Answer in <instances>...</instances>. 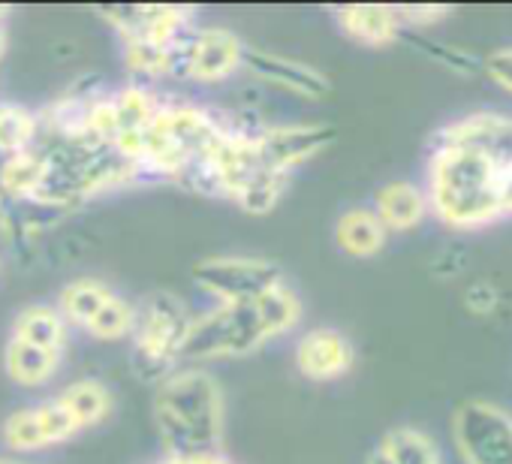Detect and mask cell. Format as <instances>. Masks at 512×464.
Returning a JSON list of instances; mask_svg holds the SVG:
<instances>
[{
    "instance_id": "1f68e13d",
    "label": "cell",
    "mask_w": 512,
    "mask_h": 464,
    "mask_svg": "<svg viewBox=\"0 0 512 464\" xmlns=\"http://www.w3.org/2000/svg\"><path fill=\"white\" fill-rule=\"evenodd\" d=\"M157 464H169V458H163V461H157Z\"/></svg>"
},
{
    "instance_id": "44dd1931",
    "label": "cell",
    "mask_w": 512,
    "mask_h": 464,
    "mask_svg": "<svg viewBox=\"0 0 512 464\" xmlns=\"http://www.w3.org/2000/svg\"><path fill=\"white\" fill-rule=\"evenodd\" d=\"M380 446L392 458V464H440L434 443L416 428H395L383 437Z\"/></svg>"
},
{
    "instance_id": "d4e9b609",
    "label": "cell",
    "mask_w": 512,
    "mask_h": 464,
    "mask_svg": "<svg viewBox=\"0 0 512 464\" xmlns=\"http://www.w3.org/2000/svg\"><path fill=\"white\" fill-rule=\"evenodd\" d=\"M464 302H467V308L476 311V314H491V311L497 308L500 296H497V290H494L491 284L479 281V284H470V287H467Z\"/></svg>"
},
{
    "instance_id": "4dcf8cb0",
    "label": "cell",
    "mask_w": 512,
    "mask_h": 464,
    "mask_svg": "<svg viewBox=\"0 0 512 464\" xmlns=\"http://www.w3.org/2000/svg\"><path fill=\"white\" fill-rule=\"evenodd\" d=\"M7 19V10H0V22H4Z\"/></svg>"
},
{
    "instance_id": "ac0fdd59",
    "label": "cell",
    "mask_w": 512,
    "mask_h": 464,
    "mask_svg": "<svg viewBox=\"0 0 512 464\" xmlns=\"http://www.w3.org/2000/svg\"><path fill=\"white\" fill-rule=\"evenodd\" d=\"M4 365H7V374L19 386H43L58 374L61 353H52V350L25 344L19 338H10V344L4 350Z\"/></svg>"
},
{
    "instance_id": "4316f807",
    "label": "cell",
    "mask_w": 512,
    "mask_h": 464,
    "mask_svg": "<svg viewBox=\"0 0 512 464\" xmlns=\"http://www.w3.org/2000/svg\"><path fill=\"white\" fill-rule=\"evenodd\" d=\"M169 464H232L220 452H205V455H184V458H169Z\"/></svg>"
},
{
    "instance_id": "7402d4cb",
    "label": "cell",
    "mask_w": 512,
    "mask_h": 464,
    "mask_svg": "<svg viewBox=\"0 0 512 464\" xmlns=\"http://www.w3.org/2000/svg\"><path fill=\"white\" fill-rule=\"evenodd\" d=\"M4 443L13 452H40V449L49 446V440L43 434V425H40V416H37V404L19 407L16 413L7 416V422H4Z\"/></svg>"
},
{
    "instance_id": "5bb4252c",
    "label": "cell",
    "mask_w": 512,
    "mask_h": 464,
    "mask_svg": "<svg viewBox=\"0 0 512 464\" xmlns=\"http://www.w3.org/2000/svg\"><path fill=\"white\" fill-rule=\"evenodd\" d=\"M386 236H389L386 226L380 223V217L371 208H350L338 217V226H335L338 248L359 260L380 254L386 245Z\"/></svg>"
},
{
    "instance_id": "d6986e66",
    "label": "cell",
    "mask_w": 512,
    "mask_h": 464,
    "mask_svg": "<svg viewBox=\"0 0 512 464\" xmlns=\"http://www.w3.org/2000/svg\"><path fill=\"white\" fill-rule=\"evenodd\" d=\"M58 398L73 413V419L79 422V428H88V425L103 422L109 416V410H112V395H109L106 383L91 380V377L64 386L58 392Z\"/></svg>"
},
{
    "instance_id": "ffe728a7",
    "label": "cell",
    "mask_w": 512,
    "mask_h": 464,
    "mask_svg": "<svg viewBox=\"0 0 512 464\" xmlns=\"http://www.w3.org/2000/svg\"><path fill=\"white\" fill-rule=\"evenodd\" d=\"M256 311H260L272 338L290 332L302 320V302H299L296 290L287 287V281H281L278 287L266 290L260 299H256Z\"/></svg>"
},
{
    "instance_id": "5b68a950",
    "label": "cell",
    "mask_w": 512,
    "mask_h": 464,
    "mask_svg": "<svg viewBox=\"0 0 512 464\" xmlns=\"http://www.w3.org/2000/svg\"><path fill=\"white\" fill-rule=\"evenodd\" d=\"M281 281V266L260 257H208L193 266V284L217 302H253Z\"/></svg>"
},
{
    "instance_id": "9a60e30c",
    "label": "cell",
    "mask_w": 512,
    "mask_h": 464,
    "mask_svg": "<svg viewBox=\"0 0 512 464\" xmlns=\"http://www.w3.org/2000/svg\"><path fill=\"white\" fill-rule=\"evenodd\" d=\"M338 25L362 46H386L404 31L392 7H347L338 13Z\"/></svg>"
},
{
    "instance_id": "484cf974",
    "label": "cell",
    "mask_w": 512,
    "mask_h": 464,
    "mask_svg": "<svg viewBox=\"0 0 512 464\" xmlns=\"http://www.w3.org/2000/svg\"><path fill=\"white\" fill-rule=\"evenodd\" d=\"M485 70H488V76H491L500 88L512 91V49L494 52V55L485 61Z\"/></svg>"
},
{
    "instance_id": "2e32d148",
    "label": "cell",
    "mask_w": 512,
    "mask_h": 464,
    "mask_svg": "<svg viewBox=\"0 0 512 464\" xmlns=\"http://www.w3.org/2000/svg\"><path fill=\"white\" fill-rule=\"evenodd\" d=\"M67 332H70V326L55 305H28L13 320V338L43 347V350H52V353L64 350Z\"/></svg>"
},
{
    "instance_id": "9c48e42d",
    "label": "cell",
    "mask_w": 512,
    "mask_h": 464,
    "mask_svg": "<svg viewBox=\"0 0 512 464\" xmlns=\"http://www.w3.org/2000/svg\"><path fill=\"white\" fill-rule=\"evenodd\" d=\"M332 142L335 130L329 124H281L256 133V145H260L266 163L284 175H290L299 163L311 160Z\"/></svg>"
},
{
    "instance_id": "52a82bcc",
    "label": "cell",
    "mask_w": 512,
    "mask_h": 464,
    "mask_svg": "<svg viewBox=\"0 0 512 464\" xmlns=\"http://www.w3.org/2000/svg\"><path fill=\"white\" fill-rule=\"evenodd\" d=\"M244 70V43L226 28H193L181 49V79L223 82Z\"/></svg>"
},
{
    "instance_id": "3957f363",
    "label": "cell",
    "mask_w": 512,
    "mask_h": 464,
    "mask_svg": "<svg viewBox=\"0 0 512 464\" xmlns=\"http://www.w3.org/2000/svg\"><path fill=\"white\" fill-rule=\"evenodd\" d=\"M193 317L181 299L169 293H154L136 308L133 326V368L148 383H163L178 371L181 347Z\"/></svg>"
},
{
    "instance_id": "277c9868",
    "label": "cell",
    "mask_w": 512,
    "mask_h": 464,
    "mask_svg": "<svg viewBox=\"0 0 512 464\" xmlns=\"http://www.w3.org/2000/svg\"><path fill=\"white\" fill-rule=\"evenodd\" d=\"M272 341L260 311L253 302H217L211 311L193 317L181 362H208V359H229L247 356Z\"/></svg>"
},
{
    "instance_id": "7c38bea8",
    "label": "cell",
    "mask_w": 512,
    "mask_h": 464,
    "mask_svg": "<svg viewBox=\"0 0 512 464\" xmlns=\"http://www.w3.org/2000/svg\"><path fill=\"white\" fill-rule=\"evenodd\" d=\"M244 70L253 73L256 79L281 85L287 91H296L302 97H323L329 91V79L323 73H317L314 67L284 58V55H272V52H260L244 46Z\"/></svg>"
},
{
    "instance_id": "e0dca14e",
    "label": "cell",
    "mask_w": 512,
    "mask_h": 464,
    "mask_svg": "<svg viewBox=\"0 0 512 464\" xmlns=\"http://www.w3.org/2000/svg\"><path fill=\"white\" fill-rule=\"evenodd\" d=\"M118 293L112 287H106L103 281H94V278H79V281H70L61 296H58V311L61 317L67 320V326H79V329H88L91 320L115 299Z\"/></svg>"
},
{
    "instance_id": "f1b7e54d",
    "label": "cell",
    "mask_w": 512,
    "mask_h": 464,
    "mask_svg": "<svg viewBox=\"0 0 512 464\" xmlns=\"http://www.w3.org/2000/svg\"><path fill=\"white\" fill-rule=\"evenodd\" d=\"M0 464H22V461H16V458H0Z\"/></svg>"
},
{
    "instance_id": "30bf717a",
    "label": "cell",
    "mask_w": 512,
    "mask_h": 464,
    "mask_svg": "<svg viewBox=\"0 0 512 464\" xmlns=\"http://www.w3.org/2000/svg\"><path fill=\"white\" fill-rule=\"evenodd\" d=\"M437 136L476 148L503 172L506 181H512V118L497 115V112H476L449 124Z\"/></svg>"
},
{
    "instance_id": "7a4b0ae2",
    "label": "cell",
    "mask_w": 512,
    "mask_h": 464,
    "mask_svg": "<svg viewBox=\"0 0 512 464\" xmlns=\"http://www.w3.org/2000/svg\"><path fill=\"white\" fill-rule=\"evenodd\" d=\"M154 425L166 458L205 455L220 449L223 392L202 368H178L154 392Z\"/></svg>"
},
{
    "instance_id": "4fadbf2b",
    "label": "cell",
    "mask_w": 512,
    "mask_h": 464,
    "mask_svg": "<svg viewBox=\"0 0 512 464\" xmlns=\"http://www.w3.org/2000/svg\"><path fill=\"white\" fill-rule=\"evenodd\" d=\"M371 211L380 217L386 232H407L425 220L428 199H425V190L410 181H389L386 187L377 190Z\"/></svg>"
},
{
    "instance_id": "8fae6325",
    "label": "cell",
    "mask_w": 512,
    "mask_h": 464,
    "mask_svg": "<svg viewBox=\"0 0 512 464\" xmlns=\"http://www.w3.org/2000/svg\"><path fill=\"white\" fill-rule=\"evenodd\" d=\"M353 344L344 332L338 329H311L299 338L296 344V368L308 380H335L353 368Z\"/></svg>"
},
{
    "instance_id": "603a6c76",
    "label": "cell",
    "mask_w": 512,
    "mask_h": 464,
    "mask_svg": "<svg viewBox=\"0 0 512 464\" xmlns=\"http://www.w3.org/2000/svg\"><path fill=\"white\" fill-rule=\"evenodd\" d=\"M133 326H136V308L115 296L94 320L85 332H91L94 338H103V341H121L127 335H133Z\"/></svg>"
},
{
    "instance_id": "6da1fadb",
    "label": "cell",
    "mask_w": 512,
    "mask_h": 464,
    "mask_svg": "<svg viewBox=\"0 0 512 464\" xmlns=\"http://www.w3.org/2000/svg\"><path fill=\"white\" fill-rule=\"evenodd\" d=\"M506 187L509 181L485 154L443 136L434 139L425 199L440 223L458 229L491 223L506 211Z\"/></svg>"
},
{
    "instance_id": "cb8c5ba5",
    "label": "cell",
    "mask_w": 512,
    "mask_h": 464,
    "mask_svg": "<svg viewBox=\"0 0 512 464\" xmlns=\"http://www.w3.org/2000/svg\"><path fill=\"white\" fill-rule=\"evenodd\" d=\"M37 416H40V425H43V434H46L49 446L64 443V440H70L73 434H79V431H82V428H79V422H76V419H73V413L61 404V398H58V395H55V398L40 401V404H37Z\"/></svg>"
},
{
    "instance_id": "ba28073f",
    "label": "cell",
    "mask_w": 512,
    "mask_h": 464,
    "mask_svg": "<svg viewBox=\"0 0 512 464\" xmlns=\"http://www.w3.org/2000/svg\"><path fill=\"white\" fill-rule=\"evenodd\" d=\"M115 25L124 43L175 46L193 31V13L178 7H118L103 13Z\"/></svg>"
},
{
    "instance_id": "f546056e",
    "label": "cell",
    "mask_w": 512,
    "mask_h": 464,
    "mask_svg": "<svg viewBox=\"0 0 512 464\" xmlns=\"http://www.w3.org/2000/svg\"><path fill=\"white\" fill-rule=\"evenodd\" d=\"M4 211H7V205H4V199H0V217H4Z\"/></svg>"
},
{
    "instance_id": "83f0119b",
    "label": "cell",
    "mask_w": 512,
    "mask_h": 464,
    "mask_svg": "<svg viewBox=\"0 0 512 464\" xmlns=\"http://www.w3.org/2000/svg\"><path fill=\"white\" fill-rule=\"evenodd\" d=\"M7 49V31H4V22H0V55Z\"/></svg>"
},
{
    "instance_id": "8992f818",
    "label": "cell",
    "mask_w": 512,
    "mask_h": 464,
    "mask_svg": "<svg viewBox=\"0 0 512 464\" xmlns=\"http://www.w3.org/2000/svg\"><path fill=\"white\" fill-rule=\"evenodd\" d=\"M464 464H512V416L488 401H464L452 419Z\"/></svg>"
}]
</instances>
